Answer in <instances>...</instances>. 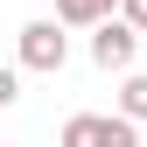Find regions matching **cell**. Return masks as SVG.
<instances>
[{"mask_svg":"<svg viewBox=\"0 0 147 147\" xmlns=\"http://www.w3.org/2000/svg\"><path fill=\"white\" fill-rule=\"evenodd\" d=\"M56 147H147V133L126 112H77V119H63Z\"/></svg>","mask_w":147,"mask_h":147,"instance_id":"1","label":"cell"},{"mask_svg":"<svg viewBox=\"0 0 147 147\" xmlns=\"http://www.w3.org/2000/svg\"><path fill=\"white\" fill-rule=\"evenodd\" d=\"M119 112L147 126V70H133V77H126V84H119Z\"/></svg>","mask_w":147,"mask_h":147,"instance_id":"5","label":"cell"},{"mask_svg":"<svg viewBox=\"0 0 147 147\" xmlns=\"http://www.w3.org/2000/svg\"><path fill=\"white\" fill-rule=\"evenodd\" d=\"M119 14H126L133 28H147V0H119Z\"/></svg>","mask_w":147,"mask_h":147,"instance_id":"6","label":"cell"},{"mask_svg":"<svg viewBox=\"0 0 147 147\" xmlns=\"http://www.w3.org/2000/svg\"><path fill=\"white\" fill-rule=\"evenodd\" d=\"M56 28L63 21H28L21 28V42H14V49H21V70H49V77H56V70L70 63V42H63Z\"/></svg>","mask_w":147,"mask_h":147,"instance_id":"3","label":"cell"},{"mask_svg":"<svg viewBox=\"0 0 147 147\" xmlns=\"http://www.w3.org/2000/svg\"><path fill=\"white\" fill-rule=\"evenodd\" d=\"M112 14H119V0H56L63 28H98V21H112Z\"/></svg>","mask_w":147,"mask_h":147,"instance_id":"4","label":"cell"},{"mask_svg":"<svg viewBox=\"0 0 147 147\" xmlns=\"http://www.w3.org/2000/svg\"><path fill=\"white\" fill-rule=\"evenodd\" d=\"M140 35H147V28H133L126 14L98 21V28H91V63H98V70H133V56H140Z\"/></svg>","mask_w":147,"mask_h":147,"instance_id":"2","label":"cell"}]
</instances>
